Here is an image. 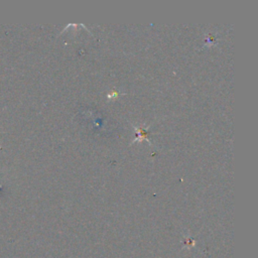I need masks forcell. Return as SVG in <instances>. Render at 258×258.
Returning <instances> with one entry per match:
<instances>
[{"label":"cell","mask_w":258,"mask_h":258,"mask_svg":"<svg viewBox=\"0 0 258 258\" xmlns=\"http://www.w3.org/2000/svg\"><path fill=\"white\" fill-rule=\"evenodd\" d=\"M119 94L118 93H116V92H112L111 94H108L107 95V97L109 98V99H115V98H117V96H118Z\"/></svg>","instance_id":"1"}]
</instances>
